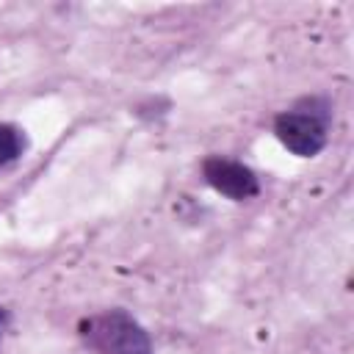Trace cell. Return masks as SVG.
<instances>
[{"label": "cell", "mask_w": 354, "mask_h": 354, "mask_svg": "<svg viewBox=\"0 0 354 354\" xmlns=\"http://www.w3.org/2000/svg\"><path fill=\"white\" fill-rule=\"evenodd\" d=\"M205 180L230 199H249L257 194V177L249 166L230 158H207L202 163Z\"/></svg>", "instance_id": "3"}, {"label": "cell", "mask_w": 354, "mask_h": 354, "mask_svg": "<svg viewBox=\"0 0 354 354\" xmlns=\"http://www.w3.org/2000/svg\"><path fill=\"white\" fill-rule=\"evenodd\" d=\"M3 326H6V310L0 307V335H3Z\"/></svg>", "instance_id": "5"}, {"label": "cell", "mask_w": 354, "mask_h": 354, "mask_svg": "<svg viewBox=\"0 0 354 354\" xmlns=\"http://www.w3.org/2000/svg\"><path fill=\"white\" fill-rule=\"evenodd\" d=\"M80 335L97 354H152L147 332L122 310H111L83 321Z\"/></svg>", "instance_id": "1"}, {"label": "cell", "mask_w": 354, "mask_h": 354, "mask_svg": "<svg viewBox=\"0 0 354 354\" xmlns=\"http://www.w3.org/2000/svg\"><path fill=\"white\" fill-rule=\"evenodd\" d=\"M274 133L290 152H296L301 158H310V155L321 152V147L326 141L324 122L313 113H299V111L279 113L277 122H274Z\"/></svg>", "instance_id": "2"}, {"label": "cell", "mask_w": 354, "mask_h": 354, "mask_svg": "<svg viewBox=\"0 0 354 354\" xmlns=\"http://www.w3.org/2000/svg\"><path fill=\"white\" fill-rule=\"evenodd\" d=\"M22 149H25V136L11 124H0V166L17 160Z\"/></svg>", "instance_id": "4"}]
</instances>
